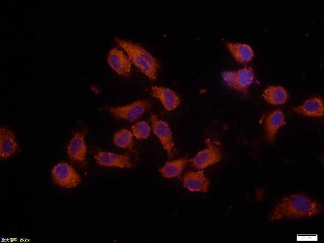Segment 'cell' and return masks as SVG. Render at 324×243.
<instances>
[{
	"label": "cell",
	"instance_id": "52a82bcc",
	"mask_svg": "<svg viewBox=\"0 0 324 243\" xmlns=\"http://www.w3.org/2000/svg\"><path fill=\"white\" fill-rule=\"evenodd\" d=\"M222 158L220 148L209 143L207 148L199 152L191 160L193 165L198 169H203L217 163Z\"/></svg>",
	"mask_w": 324,
	"mask_h": 243
},
{
	"label": "cell",
	"instance_id": "ac0fdd59",
	"mask_svg": "<svg viewBox=\"0 0 324 243\" xmlns=\"http://www.w3.org/2000/svg\"><path fill=\"white\" fill-rule=\"evenodd\" d=\"M188 160L179 159L167 162L159 169L161 175L166 178H172L179 176L186 167Z\"/></svg>",
	"mask_w": 324,
	"mask_h": 243
},
{
	"label": "cell",
	"instance_id": "7c38bea8",
	"mask_svg": "<svg viewBox=\"0 0 324 243\" xmlns=\"http://www.w3.org/2000/svg\"><path fill=\"white\" fill-rule=\"evenodd\" d=\"M151 93L153 96L160 101L167 111L174 110L180 104L179 96L169 88L153 86L151 88Z\"/></svg>",
	"mask_w": 324,
	"mask_h": 243
},
{
	"label": "cell",
	"instance_id": "3957f363",
	"mask_svg": "<svg viewBox=\"0 0 324 243\" xmlns=\"http://www.w3.org/2000/svg\"><path fill=\"white\" fill-rule=\"evenodd\" d=\"M222 77L229 87L245 92L253 82L254 73L252 67H247L237 71H224Z\"/></svg>",
	"mask_w": 324,
	"mask_h": 243
},
{
	"label": "cell",
	"instance_id": "5bb4252c",
	"mask_svg": "<svg viewBox=\"0 0 324 243\" xmlns=\"http://www.w3.org/2000/svg\"><path fill=\"white\" fill-rule=\"evenodd\" d=\"M285 124L284 114L280 110H276L266 117L265 132L266 139L269 143H274L278 130Z\"/></svg>",
	"mask_w": 324,
	"mask_h": 243
},
{
	"label": "cell",
	"instance_id": "d6986e66",
	"mask_svg": "<svg viewBox=\"0 0 324 243\" xmlns=\"http://www.w3.org/2000/svg\"><path fill=\"white\" fill-rule=\"evenodd\" d=\"M113 142L119 148L132 149L134 145L132 134L127 129H121L114 134Z\"/></svg>",
	"mask_w": 324,
	"mask_h": 243
},
{
	"label": "cell",
	"instance_id": "2e32d148",
	"mask_svg": "<svg viewBox=\"0 0 324 243\" xmlns=\"http://www.w3.org/2000/svg\"><path fill=\"white\" fill-rule=\"evenodd\" d=\"M226 46L237 62L246 63L254 56V52L251 46L245 43L227 42Z\"/></svg>",
	"mask_w": 324,
	"mask_h": 243
},
{
	"label": "cell",
	"instance_id": "9a60e30c",
	"mask_svg": "<svg viewBox=\"0 0 324 243\" xmlns=\"http://www.w3.org/2000/svg\"><path fill=\"white\" fill-rule=\"evenodd\" d=\"M18 145L14 133L11 130L5 128H0V156L2 159H7L18 149Z\"/></svg>",
	"mask_w": 324,
	"mask_h": 243
},
{
	"label": "cell",
	"instance_id": "8992f818",
	"mask_svg": "<svg viewBox=\"0 0 324 243\" xmlns=\"http://www.w3.org/2000/svg\"><path fill=\"white\" fill-rule=\"evenodd\" d=\"M150 120L154 133L160 140L168 156L172 157L175 149L170 128L166 122L159 119L155 115L151 116Z\"/></svg>",
	"mask_w": 324,
	"mask_h": 243
},
{
	"label": "cell",
	"instance_id": "30bf717a",
	"mask_svg": "<svg viewBox=\"0 0 324 243\" xmlns=\"http://www.w3.org/2000/svg\"><path fill=\"white\" fill-rule=\"evenodd\" d=\"M183 186L190 191L205 193L208 191L209 180L204 171H189L183 178Z\"/></svg>",
	"mask_w": 324,
	"mask_h": 243
},
{
	"label": "cell",
	"instance_id": "6da1fadb",
	"mask_svg": "<svg viewBox=\"0 0 324 243\" xmlns=\"http://www.w3.org/2000/svg\"><path fill=\"white\" fill-rule=\"evenodd\" d=\"M322 211L321 204L303 194H295L281 199L272 210L271 221L283 219L307 218Z\"/></svg>",
	"mask_w": 324,
	"mask_h": 243
},
{
	"label": "cell",
	"instance_id": "4fadbf2b",
	"mask_svg": "<svg viewBox=\"0 0 324 243\" xmlns=\"http://www.w3.org/2000/svg\"><path fill=\"white\" fill-rule=\"evenodd\" d=\"M293 111L299 115L319 118L324 114V103L319 97H313L306 100L302 104L295 107Z\"/></svg>",
	"mask_w": 324,
	"mask_h": 243
},
{
	"label": "cell",
	"instance_id": "7a4b0ae2",
	"mask_svg": "<svg viewBox=\"0 0 324 243\" xmlns=\"http://www.w3.org/2000/svg\"><path fill=\"white\" fill-rule=\"evenodd\" d=\"M116 43L127 53L129 59L150 80H155L160 68L158 61L139 44L119 38Z\"/></svg>",
	"mask_w": 324,
	"mask_h": 243
},
{
	"label": "cell",
	"instance_id": "ffe728a7",
	"mask_svg": "<svg viewBox=\"0 0 324 243\" xmlns=\"http://www.w3.org/2000/svg\"><path fill=\"white\" fill-rule=\"evenodd\" d=\"M132 130L136 138L143 140L149 136L151 128L146 121H141L133 125Z\"/></svg>",
	"mask_w": 324,
	"mask_h": 243
},
{
	"label": "cell",
	"instance_id": "e0dca14e",
	"mask_svg": "<svg viewBox=\"0 0 324 243\" xmlns=\"http://www.w3.org/2000/svg\"><path fill=\"white\" fill-rule=\"evenodd\" d=\"M262 96L269 104L279 105L287 102L288 99V93L282 86H270L265 89Z\"/></svg>",
	"mask_w": 324,
	"mask_h": 243
},
{
	"label": "cell",
	"instance_id": "277c9868",
	"mask_svg": "<svg viewBox=\"0 0 324 243\" xmlns=\"http://www.w3.org/2000/svg\"><path fill=\"white\" fill-rule=\"evenodd\" d=\"M51 175L54 183L63 188H74L81 182V178L75 169L65 162L56 165L51 170Z\"/></svg>",
	"mask_w": 324,
	"mask_h": 243
},
{
	"label": "cell",
	"instance_id": "5b68a950",
	"mask_svg": "<svg viewBox=\"0 0 324 243\" xmlns=\"http://www.w3.org/2000/svg\"><path fill=\"white\" fill-rule=\"evenodd\" d=\"M151 107L149 102L145 100H138L124 106L111 107L108 108L115 117L129 121L139 119Z\"/></svg>",
	"mask_w": 324,
	"mask_h": 243
},
{
	"label": "cell",
	"instance_id": "9c48e42d",
	"mask_svg": "<svg viewBox=\"0 0 324 243\" xmlns=\"http://www.w3.org/2000/svg\"><path fill=\"white\" fill-rule=\"evenodd\" d=\"M95 159L97 163L101 166L122 168H130L132 167L129 157L112 152L100 151L95 156Z\"/></svg>",
	"mask_w": 324,
	"mask_h": 243
},
{
	"label": "cell",
	"instance_id": "8fae6325",
	"mask_svg": "<svg viewBox=\"0 0 324 243\" xmlns=\"http://www.w3.org/2000/svg\"><path fill=\"white\" fill-rule=\"evenodd\" d=\"M108 62L112 69L119 75L123 76L130 75L131 71L130 60L118 49L114 48L109 51Z\"/></svg>",
	"mask_w": 324,
	"mask_h": 243
},
{
	"label": "cell",
	"instance_id": "ba28073f",
	"mask_svg": "<svg viewBox=\"0 0 324 243\" xmlns=\"http://www.w3.org/2000/svg\"><path fill=\"white\" fill-rule=\"evenodd\" d=\"M85 132H78L69 143L67 152L69 157L80 164H86L87 147L84 140Z\"/></svg>",
	"mask_w": 324,
	"mask_h": 243
}]
</instances>
